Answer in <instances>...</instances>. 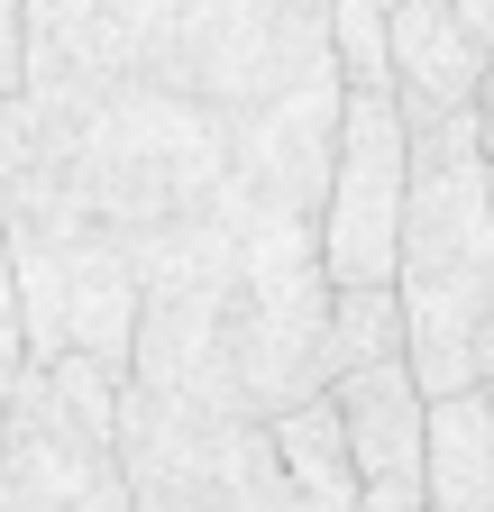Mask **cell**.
I'll use <instances>...</instances> for the list:
<instances>
[{"mask_svg":"<svg viewBox=\"0 0 494 512\" xmlns=\"http://www.w3.org/2000/svg\"><path fill=\"white\" fill-rule=\"evenodd\" d=\"M10 403H19V375H0V458H10Z\"/></svg>","mask_w":494,"mask_h":512,"instance_id":"obj_13","label":"cell"},{"mask_svg":"<svg viewBox=\"0 0 494 512\" xmlns=\"http://www.w3.org/2000/svg\"><path fill=\"white\" fill-rule=\"evenodd\" d=\"M385 357H412L403 293L394 284H330V384L348 366H385Z\"/></svg>","mask_w":494,"mask_h":512,"instance_id":"obj_8","label":"cell"},{"mask_svg":"<svg viewBox=\"0 0 494 512\" xmlns=\"http://www.w3.org/2000/svg\"><path fill=\"white\" fill-rule=\"evenodd\" d=\"M0 375H28V302H19V256L0 229Z\"/></svg>","mask_w":494,"mask_h":512,"instance_id":"obj_10","label":"cell"},{"mask_svg":"<svg viewBox=\"0 0 494 512\" xmlns=\"http://www.w3.org/2000/svg\"><path fill=\"white\" fill-rule=\"evenodd\" d=\"M430 512H494V375L430 403Z\"/></svg>","mask_w":494,"mask_h":512,"instance_id":"obj_7","label":"cell"},{"mask_svg":"<svg viewBox=\"0 0 494 512\" xmlns=\"http://www.w3.org/2000/svg\"><path fill=\"white\" fill-rule=\"evenodd\" d=\"M119 467H129L138 512H366L302 485L266 421L183 412L129 384H119Z\"/></svg>","mask_w":494,"mask_h":512,"instance_id":"obj_2","label":"cell"},{"mask_svg":"<svg viewBox=\"0 0 494 512\" xmlns=\"http://www.w3.org/2000/svg\"><path fill=\"white\" fill-rule=\"evenodd\" d=\"M330 403L348 430V467H357L366 512H430V394H421L412 357L348 366L330 384Z\"/></svg>","mask_w":494,"mask_h":512,"instance_id":"obj_5","label":"cell"},{"mask_svg":"<svg viewBox=\"0 0 494 512\" xmlns=\"http://www.w3.org/2000/svg\"><path fill=\"white\" fill-rule=\"evenodd\" d=\"M403 174H412V128H403L394 83H348L339 147H330V202H321V266H330V284H394Z\"/></svg>","mask_w":494,"mask_h":512,"instance_id":"obj_4","label":"cell"},{"mask_svg":"<svg viewBox=\"0 0 494 512\" xmlns=\"http://www.w3.org/2000/svg\"><path fill=\"white\" fill-rule=\"evenodd\" d=\"M476 128H485V165H494V83H485V101H476Z\"/></svg>","mask_w":494,"mask_h":512,"instance_id":"obj_14","label":"cell"},{"mask_svg":"<svg viewBox=\"0 0 494 512\" xmlns=\"http://www.w3.org/2000/svg\"><path fill=\"white\" fill-rule=\"evenodd\" d=\"M266 430H275L284 467L312 485V494H330V503H366V494H357V467H348V430H339V403H330V394L293 403V412L266 421Z\"/></svg>","mask_w":494,"mask_h":512,"instance_id":"obj_9","label":"cell"},{"mask_svg":"<svg viewBox=\"0 0 494 512\" xmlns=\"http://www.w3.org/2000/svg\"><path fill=\"white\" fill-rule=\"evenodd\" d=\"M28 92V0H0V101Z\"/></svg>","mask_w":494,"mask_h":512,"instance_id":"obj_11","label":"cell"},{"mask_svg":"<svg viewBox=\"0 0 494 512\" xmlns=\"http://www.w3.org/2000/svg\"><path fill=\"white\" fill-rule=\"evenodd\" d=\"M0 512H138L119 467V375L92 357H55L19 375Z\"/></svg>","mask_w":494,"mask_h":512,"instance_id":"obj_3","label":"cell"},{"mask_svg":"<svg viewBox=\"0 0 494 512\" xmlns=\"http://www.w3.org/2000/svg\"><path fill=\"white\" fill-rule=\"evenodd\" d=\"M312 10H330V0H312Z\"/></svg>","mask_w":494,"mask_h":512,"instance_id":"obj_15","label":"cell"},{"mask_svg":"<svg viewBox=\"0 0 494 512\" xmlns=\"http://www.w3.org/2000/svg\"><path fill=\"white\" fill-rule=\"evenodd\" d=\"M449 10H458V28H467V46L494 64V0H449Z\"/></svg>","mask_w":494,"mask_h":512,"instance_id":"obj_12","label":"cell"},{"mask_svg":"<svg viewBox=\"0 0 494 512\" xmlns=\"http://www.w3.org/2000/svg\"><path fill=\"white\" fill-rule=\"evenodd\" d=\"M385 37H394V101L403 110H476L494 64L467 46L449 0H385Z\"/></svg>","mask_w":494,"mask_h":512,"instance_id":"obj_6","label":"cell"},{"mask_svg":"<svg viewBox=\"0 0 494 512\" xmlns=\"http://www.w3.org/2000/svg\"><path fill=\"white\" fill-rule=\"evenodd\" d=\"M412 174H403V256L394 293L412 320V375L440 403L494 375V165L476 110H403Z\"/></svg>","mask_w":494,"mask_h":512,"instance_id":"obj_1","label":"cell"}]
</instances>
